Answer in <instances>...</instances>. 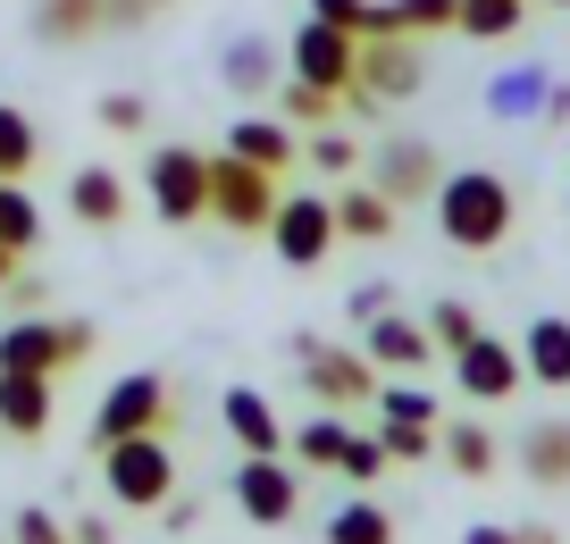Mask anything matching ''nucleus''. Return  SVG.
<instances>
[{
	"label": "nucleus",
	"instance_id": "1",
	"mask_svg": "<svg viewBox=\"0 0 570 544\" xmlns=\"http://www.w3.org/2000/svg\"><path fill=\"white\" fill-rule=\"evenodd\" d=\"M512 218H520V194L495 168H453L445 185H436V235H445L453 251H495L503 235H512Z\"/></svg>",
	"mask_w": 570,
	"mask_h": 544
},
{
	"label": "nucleus",
	"instance_id": "2",
	"mask_svg": "<svg viewBox=\"0 0 570 544\" xmlns=\"http://www.w3.org/2000/svg\"><path fill=\"white\" fill-rule=\"evenodd\" d=\"M92 344H101L92 318H9V327H0V369L68 377L76 360H92Z\"/></svg>",
	"mask_w": 570,
	"mask_h": 544
},
{
	"label": "nucleus",
	"instance_id": "3",
	"mask_svg": "<svg viewBox=\"0 0 570 544\" xmlns=\"http://www.w3.org/2000/svg\"><path fill=\"white\" fill-rule=\"evenodd\" d=\"M168 419H177V386H168L160 369H135L92 411V453H109V444H126V436H168Z\"/></svg>",
	"mask_w": 570,
	"mask_h": 544
},
{
	"label": "nucleus",
	"instance_id": "4",
	"mask_svg": "<svg viewBox=\"0 0 570 544\" xmlns=\"http://www.w3.org/2000/svg\"><path fill=\"white\" fill-rule=\"evenodd\" d=\"M142 194H151V218H160V227H194V218H210V151H194V142H160V151L142 159Z\"/></svg>",
	"mask_w": 570,
	"mask_h": 544
},
{
	"label": "nucleus",
	"instance_id": "5",
	"mask_svg": "<svg viewBox=\"0 0 570 544\" xmlns=\"http://www.w3.org/2000/svg\"><path fill=\"white\" fill-rule=\"evenodd\" d=\"M277 201H285V176L252 168V159H235V151H210V218L227 235H268Z\"/></svg>",
	"mask_w": 570,
	"mask_h": 544
},
{
	"label": "nucleus",
	"instance_id": "6",
	"mask_svg": "<svg viewBox=\"0 0 570 544\" xmlns=\"http://www.w3.org/2000/svg\"><path fill=\"white\" fill-rule=\"evenodd\" d=\"M294 369H303L311 403L320 411H353V403H377V360L353 344H320V335H294Z\"/></svg>",
	"mask_w": 570,
	"mask_h": 544
},
{
	"label": "nucleus",
	"instance_id": "7",
	"mask_svg": "<svg viewBox=\"0 0 570 544\" xmlns=\"http://www.w3.org/2000/svg\"><path fill=\"white\" fill-rule=\"evenodd\" d=\"M101 486L118 511H160L168 494H177V453H168V436H126L101 453Z\"/></svg>",
	"mask_w": 570,
	"mask_h": 544
},
{
	"label": "nucleus",
	"instance_id": "8",
	"mask_svg": "<svg viewBox=\"0 0 570 544\" xmlns=\"http://www.w3.org/2000/svg\"><path fill=\"white\" fill-rule=\"evenodd\" d=\"M235 511H244L252 527H285L303 511V469L285 453H244L235 461Z\"/></svg>",
	"mask_w": 570,
	"mask_h": 544
},
{
	"label": "nucleus",
	"instance_id": "9",
	"mask_svg": "<svg viewBox=\"0 0 570 544\" xmlns=\"http://www.w3.org/2000/svg\"><path fill=\"white\" fill-rule=\"evenodd\" d=\"M268 244H277L285 268H320L327 251L344 244V235H336V201H327V194H285L277 218H268Z\"/></svg>",
	"mask_w": 570,
	"mask_h": 544
},
{
	"label": "nucleus",
	"instance_id": "10",
	"mask_svg": "<svg viewBox=\"0 0 570 544\" xmlns=\"http://www.w3.org/2000/svg\"><path fill=\"white\" fill-rule=\"evenodd\" d=\"M353 68H361V34L327 18H303L294 42H285V76H303V85H327V92H353Z\"/></svg>",
	"mask_w": 570,
	"mask_h": 544
},
{
	"label": "nucleus",
	"instance_id": "11",
	"mask_svg": "<svg viewBox=\"0 0 570 544\" xmlns=\"http://www.w3.org/2000/svg\"><path fill=\"white\" fill-rule=\"evenodd\" d=\"M370 185L386 201H436V185H445V159H436V142L428 135H386L370 151Z\"/></svg>",
	"mask_w": 570,
	"mask_h": 544
},
{
	"label": "nucleus",
	"instance_id": "12",
	"mask_svg": "<svg viewBox=\"0 0 570 544\" xmlns=\"http://www.w3.org/2000/svg\"><path fill=\"white\" fill-rule=\"evenodd\" d=\"M353 85L370 92L377 109H386V101H411V92L428 85V59H420V42H411V34H377V42H361V68H353Z\"/></svg>",
	"mask_w": 570,
	"mask_h": 544
},
{
	"label": "nucleus",
	"instance_id": "13",
	"mask_svg": "<svg viewBox=\"0 0 570 544\" xmlns=\"http://www.w3.org/2000/svg\"><path fill=\"white\" fill-rule=\"evenodd\" d=\"M520 377H529L520 369V344H503V335H487V327L453 352V386H462L470 403H503V394H520Z\"/></svg>",
	"mask_w": 570,
	"mask_h": 544
},
{
	"label": "nucleus",
	"instance_id": "14",
	"mask_svg": "<svg viewBox=\"0 0 570 544\" xmlns=\"http://www.w3.org/2000/svg\"><path fill=\"white\" fill-rule=\"evenodd\" d=\"M361 352L377 360V377H411V369H428L436 360V335H428V318H403V310H386V318H370L361 327Z\"/></svg>",
	"mask_w": 570,
	"mask_h": 544
},
{
	"label": "nucleus",
	"instance_id": "15",
	"mask_svg": "<svg viewBox=\"0 0 570 544\" xmlns=\"http://www.w3.org/2000/svg\"><path fill=\"white\" fill-rule=\"evenodd\" d=\"M218 85H227L235 101H261V92L285 85V51H277V42H261V34H235L227 51H218Z\"/></svg>",
	"mask_w": 570,
	"mask_h": 544
},
{
	"label": "nucleus",
	"instance_id": "16",
	"mask_svg": "<svg viewBox=\"0 0 570 544\" xmlns=\"http://www.w3.org/2000/svg\"><path fill=\"white\" fill-rule=\"evenodd\" d=\"M51 386L59 377H35V369H0V436H51Z\"/></svg>",
	"mask_w": 570,
	"mask_h": 544
},
{
	"label": "nucleus",
	"instance_id": "17",
	"mask_svg": "<svg viewBox=\"0 0 570 544\" xmlns=\"http://www.w3.org/2000/svg\"><path fill=\"white\" fill-rule=\"evenodd\" d=\"M218 427L235 436V453H285V419L268 411V394H252V386L218 394Z\"/></svg>",
	"mask_w": 570,
	"mask_h": 544
},
{
	"label": "nucleus",
	"instance_id": "18",
	"mask_svg": "<svg viewBox=\"0 0 570 544\" xmlns=\"http://www.w3.org/2000/svg\"><path fill=\"white\" fill-rule=\"evenodd\" d=\"M26 26H35V42H51V51H76V42L109 34V0H35Z\"/></svg>",
	"mask_w": 570,
	"mask_h": 544
},
{
	"label": "nucleus",
	"instance_id": "19",
	"mask_svg": "<svg viewBox=\"0 0 570 544\" xmlns=\"http://www.w3.org/2000/svg\"><path fill=\"white\" fill-rule=\"evenodd\" d=\"M68 210H76V227H92V235H109V227H126V176L118 168H76L68 176Z\"/></svg>",
	"mask_w": 570,
	"mask_h": 544
},
{
	"label": "nucleus",
	"instance_id": "20",
	"mask_svg": "<svg viewBox=\"0 0 570 544\" xmlns=\"http://www.w3.org/2000/svg\"><path fill=\"white\" fill-rule=\"evenodd\" d=\"M227 151L252 159V168H268V176H285L294 159H303V142H294V126H285V118H261V109H244V118L227 126Z\"/></svg>",
	"mask_w": 570,
	"mask_h": 544
},
{
	"label": "nucleus",
	"instance_id": "21",
	"mask_svg": "<svg viewBox=\"0 0 570 544\" xmlns=\"http://www.w3.org/2000/svg\"><path fill=\"white\" fill-rule=\"evenodd\" d=\"M394 218H403V201H386L377 185H344L336 194V235L344 244H386Z\"/></svg>",
	"mask_w": 570,
	"mask_h": 544
},
{
	"label": "nucleus",
	"instance_id": "22",
	"mask_svg": "<svg viewBox=\"0 0 570 544\" xmlns=\"http://www.w3.org/2000/svg\"><path fill=\"white\" fill-rule=\"evenodd\" d=\"M520 369H529L537 386H553V394L570 386V318H529V335H520Z\"/></svg>",
	"mask_w": 570,
	"mask_h": 544
},
{
	"label": "nucleus",
	"instance_id": "23",
	"mask_svg": "<svg viewBox=\"0 0 570 544\" xmlns=\"http://www.w3.org/2000/svg\"><path fill=\"white\" fill-rule=\"evenodd\" d=\"M344 444H353V427H344V411H320V419H303L294 436H285V461L294 469H336Z\"/></svg>",
	"mask_w": 570,
	"mask_h": 544
},
{
	"label": "nucleus",
	"instance_id": "24",
	"mask_svg": "<svg viewBox=\"0 0 570 544\" xmlns=\"http://www.w3.org/2000/svg\"><path fill=\"white\" fill-rule=\"evenodd\" d=\"M520 469H529L537 486H570V419H537L529 436H520Z\"/></svg>",
	"mask_w": 570,
	"mask_h": 544
},
{
	"label": "nucleus",
	"instance_id": "25",
	"mask_svg": "<svg viewBox=\"0 0 570 544\" xmlns=\"http://www.w3.org/2000/svg\"><path fill=\"white\" fill-rule=\"evenodd\" d=\"M320 536H327V544H394V511L370 503V494H353L344 511H327Z\"/></svg>",
	"mask_w": 570,
	"mask_h": 544
},
{
	"label": "nucleus",
	"instance_id": "26",
	"mask_svg": "<svg viewBox=\"0 0 570 544\" xmlns=\"http://www.w3.org/2000/svg\"><path fill=\"white\" fill-rule=\"evenodd\" d=\"M336 109H344V92H327V85H303V76H285L277 85V118L294 126V135H320V126H336Z\"/></svg>",
	"mask_w": 570,
	"mask_h": 544
},
{
	"label": "nucleus",
	"instance_id": "27",
	"mask_svg": "<svg viewBox=\"0 0 570 544\" xmlns=\"http://www.w3.org/2000/svg\"><path fill=\"white\" fill-rule=\"evenodd\" d=\"M546 92H553L546 68H503L495 85H487V109H495V118H537V109H546Z\"/></svg>",
	"mask_w": 570,
	"mask_h": 544
},
{
	"label": "nucleus",
	"instance_id": "28",
	"mask_svg": "<svg viewBox=\"0 0 570 544\" xmlns=\"http://www.w3.org/2000/svg\"><path fill=\"white\" fill-rule=\"evenodd\" d=\"M35 159H42V126L26 118L18 101H0V176H18V185H26Z\"/></svg>",
	"mask_w": 570,
	"mask_h": 544
},
{
	"label": "nucleus",
	"instance_id": "29",
	"mask_svg": "<svg viewBox=\"0 0 570 544\" xmlns=\"http://www.w3.org/2000/svg\"><path fill=\"white\" fill-rule=\"evenodd\" d=\"M520 18H529V0H462L453 34H470V42H512Z\"/></svg>",
	"mask_w": 570,
	"mask_h": 544
},
{
	"label": "nucleus",
	"instance_id": "30",
	"mask_svg": "<svg viewBox=\"0 0 570 544\" xmlns=\"http://www.w3.org/2000/svg\"><path fill=\"white\" fill-rule=\"evenodd\" d=\"M436 453L453 461V477H495V436L487 427H436Z\"/></svg>",
	"mask_w": 570,
	"mask_h": 544
},
{
	"label": "nucleus",
	"instance_id": "31",
	"mask_svg": "<svg viewBox=\"0 0 570 544\" xmlns=\"http://www.w3.org/2000/svg\"><path fill=\"white\" fill-rule=\"evenodd\" d=\"M0 244H9V251L42 244V210H35V194H26L18 176H0Z\"/></svg>",
	"mask_w": 570,
	"mask_h": 544
},
{
	"label": "nucleus",
	"instance_id": "32",
	"mask_svg": "<svg viewBox=\"0 0 570 544\" xmlns=\"http://www.w3.org/2000/svg\"><path fill=\"white\" fill-rule=\"evenodd\" d=\"M453 18H462V0H394V26H403L411 42L420 34H453Z\"/></svg>",
	"mask_w": 570,
	"mask_h": 544
},
{
	"label": "nucleus",
	"instance_id": "33",
	"mask_svg": "<svg viewBox=\"0 0 570 544\" xmlns=\"http://www.w3.org/2000/svg\"><path fill=\"white\" fill-rule=\"evenodd\" d=\"M428 335H436V352H445V360H453V352H462L470 335H479V310L445 294V301H436V310H428Z\"/></svg>",
	"mask_w": 570,
	"mask_h": 544
},
{
	"label": "nucleus",
	"instance_id": "34",
	"mask_svg": "<svg viewBox=\"0 0 570 544\" xmlns=\"http://www.w3.org/2000/svg\"><path fill=\"white\" fill-rule=\"evenodd\" d=\"M377 444H386L394 469H411V461L436 453V427H411V419H377Z\"/></svg>",
	"mask_w": 570,
	"mask_h": 544
},
{
	"label": "nucleus",
	"instance_id": "35",
	"mask_svg": "<svg viewBox=\"0 0 570 544\" xmlns=\"http://www.w3.org/2000/svg\"><path fill=\"white\" fill-rule=\"evenodd\" d=\"M377 419H411V427H436V394H428V386H377Z\"/></svg>",
	"mask_w": 570,
	"mask_h": 544
},
{
	"label": "nucleus",
	"instance_id": "36",
	"mask_svg": "<svg viewBox=\"0 0 570 544\" xmlns=\"http://www.w3.org/2000/svg\"><path fill=\"white\" fill-rule=\"evenodd\" d=\"M311 168H320V176H353L361 168V142L336 135V126H320V135H311Z\"/></svg>",
	"mask_w": 570,
	"mask_h": 544
},
{
	"label": "nucleus",
	"instance_id": "37",
	"mask_svg": "<svg viewBox=\"0 0 570 544\" xmlns=\"http://www.w3.org/2000/svg\"><path fill=\"white\" fill-rule=\"evenodd\" d=\"M92 118H101L109 135H142V126H151V101H142V92H101Z\"/></svg>",
	"mask_w": 570,
	"mask_h": 544
},
{
	"label": "nucleus",
	"instance_id": "38",
	"mask_svg": "<svg viewBox=\"0 0 570 544\" xmlns=\"http://www.w3.org/2000/svg\"><path fill=\"white\" fill-rule=\"evenodd\" d=\"M336 477L377 486V477H386V444H377V436H353V444H344V461H336Z\"/></svg>",
	"mask_w": 570,
	"mask_h": 544
},
{
	"label": "nucleus",
	"instance_id": "39",
	"mask_svg": "<svg viewBox=\"0 0 570 544\" xmlns=\"http://www.w3.org/2000/svg\"><path fill=\"white\" fill-rule=\"evenodd\" d=\"M370 9H377V0H311V18L344 26V34H370Z\"/></svg>",
	"mask_w": 570,
	"mask_h": 544
},
{
	"label": "nucleus",
	"instance_id": "40",
	"mask_svg": "<svg viewBox=\"0 0 570 544\" xmlns=\"http://www.w3.org/2000/svg\"><path fill=\"white\" fill-rule=\"evenodd\" d=\"M18 544H68V527H59L42 503H26V511H18Z\"/></svg>",
	"mask_w": 570,
	"mask_h": 544
},
{
	"label": "nucleus",
	"instance_id": "41",
	"mask_svg": "<svg viewBox=\"0 0 570 544\" xmlns=\"http://www.w3.org/2000/svg\"><path fill=\"white\" fill-rule=\"evenodd\" d=\"M344 310H353V327H370V318L394 310V285H353V301H344Z\"/></svg>",
	"mask_w": 570,
	"mask_h": 544
},
{
	"label": "nucleus",
	"instance_id": "42",
	"mask_svg": "<svg viewBox=\"0 0 570 544\" xmlns=\"http://www.w3.org/2000/svg\"><path fill=\"white\" fill-rule=\"evenodd\" d=\"M160 9H177V0H109V26H118V34H135V26H151Z\"/></svg>",
	"mask_w": 570,
	"mask_h": 544
},
{
	"label": "nucleus",
	"instance_id": "43",
	"mask_svg": "<svg viewBox=\"0 0 570 544\" xmlns=\"http://www.w3.org/2000/svg\"><path fill=\"white\" fill-rule=\"evenodd\" d=\"M68 544H118V527H109V520H101V511H85V520H76V527H68Z\"/></svg>",
	"mask_w": 570,
	"mask_h": 544
},
{
	"label": "nucleus",
	"instance_id": "44",
	"mask_svg": "<svg viewBox=\"0 0 570 544\" xmlns=\"http://www.w3.org/2000/svg\"><path fill=\"white\" fill-rule=\"evenodd\" d=\"M160 520H168V527H177V536H185V527L202 520V503H194V494H168V503H160Z\"/></svg>",
	"mask_w": 570,
	"mask_h": 544
},
{
	"label": "nucleus",
	"instance_id": "45",
	"mask_svg": "<svg viewBox=\"0 0 570 544\" xmlns=\"http://www.w3.org/2000/svg\"><path fill=\"white\" fill-rule=\"evenodd\" d=\"M537 118H546V126H562V118H570V85H553V92H546V109H537Z\"/></svg>",
	"mask_w": 570,
	"mask_h": 544
},
{
	"label": "nucleus",
	"instance_id": "46",
	"mask_svg": "<svg viewBox=\"0 0 570 544\" xmlns=\"http://www.w3.org/2000/svg\"><path fill=\"white\" fill-rule=\"evenodd\" d=\"M462 544H520V527H495V520H487V527H470Z\"/></svg>",
	"mask_w": 570,
	"mask_h": 544
},
{
	"label": "nucleus",
	"instance_id": "47",
	"mask_svg": "<svg viewBox=\"0 0 570 544\" xmlns=\"http://www.w3.org/2000/svg\"><path fill=\"white\" fill-rule=\"evenodd\" d=\"M18 268H26V251H9V244H0V294L18 285Z\"/></svg>",
	"mask_w": 570,
	"mask_h": 544
},
{
	"label": "nucleus",
	"instance_id": "48",
	"mask_svg": "<svg viewBox=\"0 0 570 544\" xmlns=\"http://www.w3.org/2000/svg\"><path fill=\"white\" fill-rule=\"evenodd\" d=\"M546 9H570V0H546Z\"/></svg>",
	"mask_w": 570,
	"mask_h": 544
}]
</instances>
